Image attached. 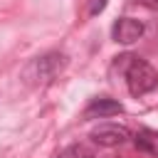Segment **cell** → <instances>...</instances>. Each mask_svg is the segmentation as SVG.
I'll return each instance as SVG.
<instances>
[{"label": "cell", "instance_id": "cell-1", "mask_svg": "<svg viewBox=\"0 0 158 158\" xmlns=\"http://www.w3.org/2000/svg\"><path fill=\"white\" fill-rule=\"evenodd\" d=\"M126 84H128V91L133 96H143L158 86V74L148 62L133 57V62L126 69Z\"/></svg>", "mask_w": 158, "mask_h": 158}, {"label": "cell", "instance_id": "cell-2", "mask_svg": "<svg viewBox=\"0 0 158 158\" xmlns=\"http://www.w3.org/2000/svg\"><path fill=\"white\" fill-rule=\"evenodd\" d=\"M64 64H67L64 54H59V52H49V54L37 57V59L27 67L25 77L32 79L35 84H47V81H52V79L64 69Z\"/></svg>", "mask_w": 158, "mask_h": 158}, {"label": "cell", "instance_id": "cell-3", "mask_svg": "<svg viewBox=\"0 0 158 158\" xmlns=\"http://www.w3.org/2000/svg\"><path fill=\"white\" fill-rule=\"evenodd\" d=\"M131 138L128 128L126 126H118V123H101L91 131V141L104 146V148H114V146H121Z\"/></svg>", "mask_w": 158, "mask_h": 158}, {"label": "cell", "instance_id": "cell-4", "mask_svg": "<svg viewBox=\"0 0 158 158\" xmlns=\"http://www.w3.org/2000/svg\"><path fill=\"white\" fill-rule=\"evenodd\" d=\"M143 35V22L136 17H118L114 25V40L121 44H131Z\"/></svg>", "mask_w": 158, "mask_h": 158}, {"label": "cell", "instance_id": "cell-5", "mask_svg": "<svg viewBox=\"0 0 158 158\" xmlns=\"http://www.w3.org/2000/svg\"><path fill=\"white\" fill-rule=\"evenodd\" d=\"M121 111H123V106L116 99H94L84 109V118H106V116H114Z\"/></svg>", "mask_w": 158, "mask_h": 158}, {"label": "cell", "instance_id": "cell-6", "mask_svg": "<svg viewBox=\"0 0 158 158\" xmlns=\"http://www.w3.org/2000/svg\"><path fill=\"white\" fill-rule=\"evenodd\" d=\"M133 143H136L138 151H146V153H151V156L158 158V131H153V128H143V131L136 133Z\"/></svg>", "mask_w": 158, "mask_h": 158}, {"label": "cell", "instance_id": "cell-7", "mask_svg": "<svg viewBox=\"0 0 158 158\" xmlns=\"http://www.w3.org/2000/svg\"><path fill=\"white\" fill-rule=\"evenodd\" d=\"M57 158H94V153L86 148V146H81V143H74V146H69V148H64Z\"/></svg>", "mask_w": 158, "mask_h": 158}, {"label": "cell", "instance_id": "cell-8", "mask_svg": "<svg viewBox=\"0 0 158 158\" xmlns=\"http://www.w3.org/2000/svg\"><path fill=\"white\" fill-rule=\"evenodd\" d=\"M131 62H133V54H121V57H116V62H114V72H123V74H126V69H128Z\"/></svg>", "mask_w": 158, "mask_h": 158}, {"label": "cell", "instance_id": "cell-9", "mask_svg": "<svg viewBox=\"0 0 158 158\" xmlns=\"http://www.w3.org/2000/svg\"><path fill=\"white\" fill-rule=\"evenodd\" d=\"M104 7H106V0H91L89 2V15H99Z\"/></svg>", "mask_w": 158, "mask_h": 158}, {"label": "cell", "instance_id": "cell-10", "mask_svg": "<svg viewBox=\"0 0 158 158\" xmlns=\"http://www.w3.org/2000/svg\"><path fill=\"white\" fill-rule=\"evenodd\" d=\"M143 2H146L148 7H158V0H143Z\"/></svg>", "mask_w": 158, "mask_h": 158}]
</instances>
